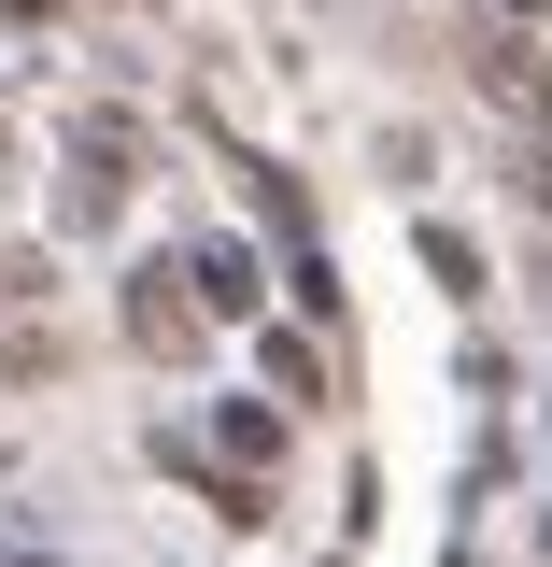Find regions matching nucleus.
Segmentation results:
<instances>
[{"label":"nucleus","instance_id":"1","mask_svg":"<svg viewBox=\"0 0 552 567\" xmlns=\"http://www.w3.org/2000/svg\"><path fill=\"white\" fill-rule=\"evenodd\" d=\"M482 85L510 100V114H524V128H552V71L524 58V43H496V58H482Z\"/></svg>","mask_w":552,"mask_h":567}]
</instances>
